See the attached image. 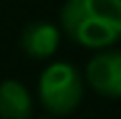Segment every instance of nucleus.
Here are the masks:
<instances>
[{"mask_svg":"<svg viewBox=\"0 0 121 119\" xmlns=\"http://www.w3.org/2000/svg\"><path fill=\"white\" fill-rule=\"evenodd\" d=\"M20 47L32 60H49L59 47V27L47 20H35L22 30Z\"/></svg>","mask_w":121,"mask_h":119,"instance_id":"obj_4","label":"nucleus"},{"mask_svg":"<svg viewBox=\"0 0 121 119\" xmlns=\"http://www.w3.org/2000/svg\"><path fill=\"white\" fill-rule=\"evenodd\" d=\"M32 117V97L27 87L17 79L0 82V119H30Z\"/></svg>","mask_w":121,"mask_h":119,"instance_id":"obj_5","label":"nucleus"},{"mask_svg":"<svg viewBox=\"0 0 121 119\" xmlns=\"http://www.w3.org/2000/svg\"><path fill=\"white\" fill-rule=\"evenodd\" d=\"M86 82L101 97L121 99V50H101L86 62Z\"/></svg>","mask_w":121,"mask_h":119,"instance_id":"obj_3","label":"nucleus"},{"mask_svg":"<svg viewBox=\"0 0 121 119\" xmlns=\"http://www.w3.org/2000/svg\"><path fill=\"white\" fill-rule=\"evenodd\" d=\"M37 97L40 104L54 117L72 114L82 104L84 97V79L79 69L69 62H52L42 69L37 82Z\"/></svg>","mask_w":121,"mask_h":119,"instance_id":"obj_2","label":"nucleus"},{"mask_svg":"<svg viewBox=\"0 0 121 119\" xmlns=\"http://www.w3.org/2000/svg\"><path fill=\"white\" fill-rule=\"evenodd\" d=\"M59 23L77 45L106 50L121 40V0H67Z\"/></svg>","mask_w":121,"mask_h":119,"instance_id":"obj_1","label":"nucleus"}]
</instances>
